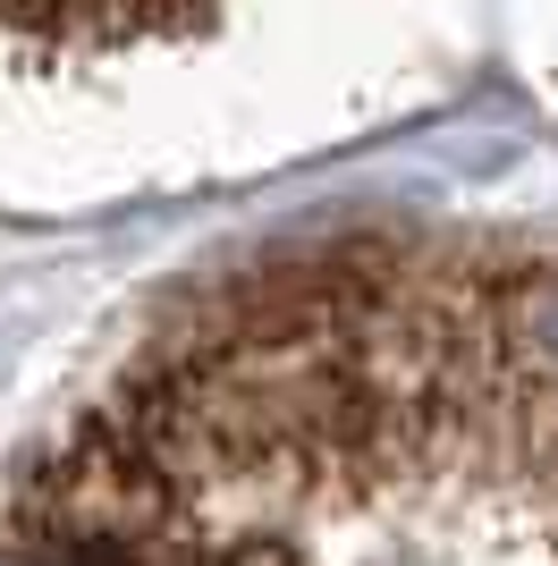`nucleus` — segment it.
Listing matches in <instances>:
<instances>
[{
  "mask_svg": "<svg viewBox=\"0 0 558 566\" xmlns=\"http://www.w3.org/2000/svg\"><path fill=\"white\" fill-rule=\"evenodd\" d=\"M9 566H558V245L246 271L25 482Z\"/></svg>",
  "mask_w": 558,
  "mask_h": 566,
  "instance_id": "1",
  "label": "nucleus"
}]
</instances>
